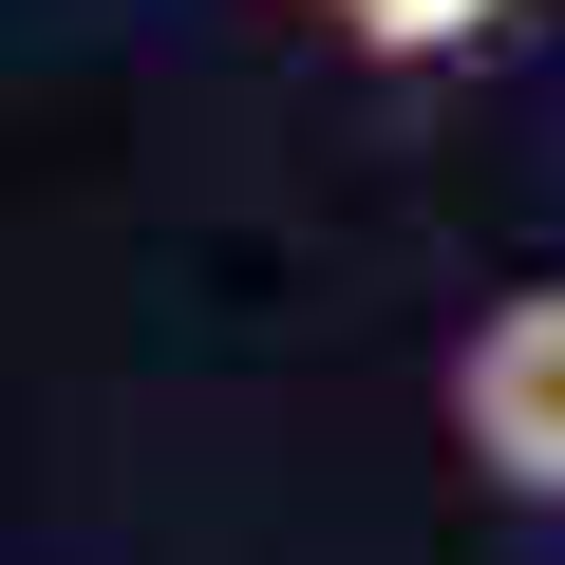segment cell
Returning a JSON list of instances; mask_svg holds the SVG:
<instances>
[{
	"mask_svg": "<svg viewBox=\"0 0 565 565\" xmlns=\"http://www.w3.org/2000/svg\"><path fill=\"white\" fill-rule=\"evenodd\" d=\"M452 452L509 509H565V282H509V302L452 340Z\"/></svg>",
	"mask_w": 565,
	"mask_h": 565,
	"instance_id": "1",
	"label": "cell"
},
{
	"mask_svg": "<svg viewBox=\"0 0 565 565\" xmlns=\"http://www.w3.org/2000/svg\"><path fill=\"white\" fill-rule=\"evenodd\" d=\"M490 20H509V0H321V39L377 57V76H434V57H471Z\"/></svg>",
	"mask_w": 565,
	"mask_h": 565,
	"instance_id": "2",
	"label": "cell"
}]
</instances>
